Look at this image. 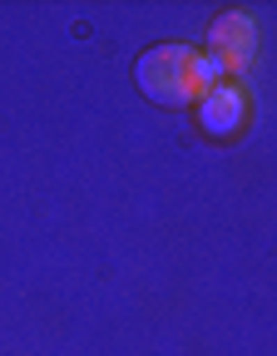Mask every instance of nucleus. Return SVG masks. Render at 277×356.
Returning <instances> with one entry per match:
<instances>
[{"label": "nucleus", "instance_id": "obj_1", "mask_svg": "<svg viewBox=\"0 0 277 356\" xmlns=\"http://www.w3.org/2000/svg\"><path fill=\"white\" fill-rule=\"evenodd\" d=\"M198 50L193 44H149L144 55L134 60V84H138V95L164 104V109H183V104H193L198 99Z\"/></svg>", "mask_w": 277, "mask_h": 356}, {"label": "nucleus", "instance_id": "obj_2", "mask_svg": "<svg viewBox=\"0 0 277 356\" xmlns=\"http://www.w3.org/2000/svg\"><path fill=\"white\" fill-rule=\"evenodd\" d=\"M203 55H213L223 65V74L228 70H248L253 55H258V25H253V15H243V10L218 15L213 30H208V50Z\"/></svg>", "mask_w": 277, "mask_h": 356}, {"label": "nucleus", "instance_id": "obj_3", "mask_svg": "<svg viewBox=\"0 0 277 356\" xmlns=\"http://www.w3.org/2000/svg\"><path fill=\"white\" fill-rule=\"evenodd\" d=\"M193 104H198V129L213 134V139H233V134L248 124V95L238 84H228V79L208 84Z\"/></svg>", "mask_w": 277, "mask_h": 356}]
</instances>
